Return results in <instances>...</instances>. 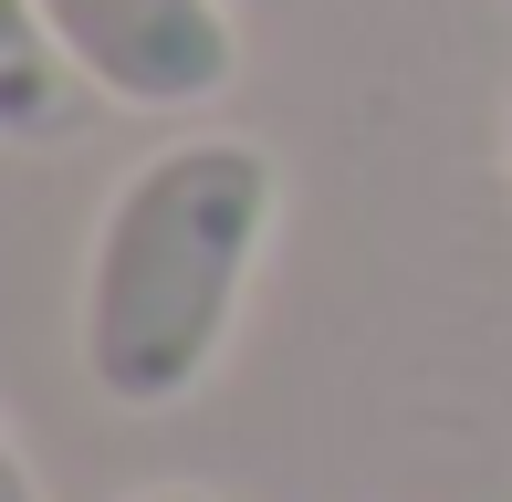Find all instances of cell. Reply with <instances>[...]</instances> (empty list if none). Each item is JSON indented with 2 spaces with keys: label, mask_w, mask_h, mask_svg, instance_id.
<instances>
[{
  "label": "cell",
  "mask_w": 512,
  "mask_h": 502,
  "mask_svg": "<svg viewBox=\"0 0 512 502\" xmlns=\"http://www.w3.org/2000/svg\"><path fill=\"white\" fill-rule=\"evenodd\" d=\"M272 210H283V178L251 136H178L115 178L74 304L84 377L115 408H178L220 367Z\"/></svg>",
  "instance_id": "cell-1"
},
{
  "label": "cell",
  "mask_w": 512,
  "mask_h": 502,
  "mask_svg": "<svg viewBox=\"0 0 512 502\" xmlns=\"http://www.w3.org/2000/svg\"><path fill=\"white\" fill-rule=\"evenodd\" d=\"M32 11L105 84V105H136V116L209 105L241 74V32L220 0H32Z\"/></svg>",
  "instance_id": "cell-2"
},
{
  "label": "cell",
  "mask_w": 512,
  "mask_h": 502,
  "mask_svg": "<svg viewBox=\"0 0 512 502\" xmlns=\"http://www.w3.org/2000/svg\"><path fill=\"white\" fill-rule=\"evenodd\" d=\"M95 95L105 84L63 53V32L32 11V0H11V21H0V136H11V147H53V136L84 126Z\"/></svg>",
  "instance_id": "cell-3"
},
{
  "label": "cell",
  "mask_w": 512,
  "mask_h": 502,
  "mask_svg": "<svg viewBox=\"0 0 512 502\" xmlns=\"http://www.w3.org/2000/svg\"><path fill=\"white\" fill-rule=\"evenodd\" d=\"M0 482H11V502H42V482H32V461H21V450H0Z\"/></svg>",
  "instance_id": "cell-4"
},
{
  "label": "cell",
  "mask_w": 512,
  "mask_h": 502,
  "mask_svg": "<svg viewBox=\"0 0 512 502\" xmlns=\"http://www.w3.org/2000/svg\"><path fill=\"white\" fill-rule=\"evenodd\" d=\"M126 502H220V492H178V482H168V492H126Z\"/></svg>",
  "instance_id": "cell-5"
},
{
  "label": "cell",
  "mask_w": 512,
  "mask_h": 502,
  "mask_svg": "<svg viewBox=\"0 0 512 502\" xmlns=\"http://www.w3.org/2000/svg\"><path fill=\"white\" fill-rule=\"evenodd\" d=\"M502 147H512V116H502Z\"/></svg>",
  "instance_id": "cell-6"
}]
</instances>
